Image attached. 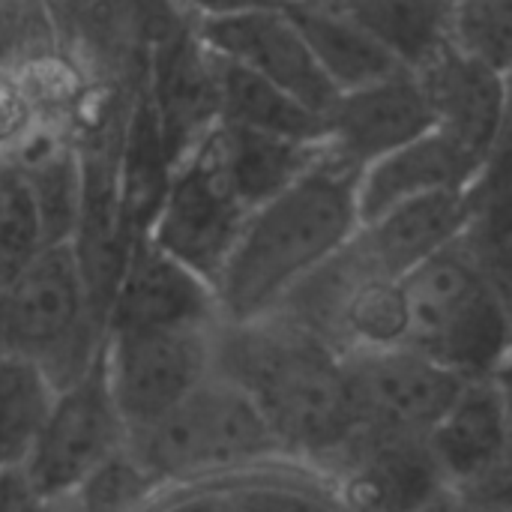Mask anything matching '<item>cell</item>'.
I'll use <instances>...</instances> for the list:
<instances>
[{"mask_svg":"<svg viewBox=\"0 0 512 512\" xmlns=\"http://www.w3.org/2000/svg\"><path fill=\"white\" fill-rule=\"evenodd\" d=\"M213 372L252 399L279 450L336 456L357 432L342 354L282 312L219 321Z\"/></svg>","mask_w":512,"mask_h":512,"instance_id":"cell-1","label":"cell"},{"mask_svg":"<svg viewBox=\"0 0 512 512\" xmlns=\"http://www.w3.org/2000/svg\"><path fill=\"white\" fill-rule=\"evenodd\" d=\"M360 171L327 147L282 192L258 204L216 282L219 321L270 315L321 264L348 246L360 228Z\"/></svg>","mask_w":512,"mask_h":512,"instance_id":"cell-2","label":"cell"},{"mask_svg":"<svg viewBox=\"0 0 512 512\" xmlns=\"http://www.w3.org/2000/svg\"><path fill=\"white\" fill-rule=\"evenodd\" d=\"M405 345L459 378H498L510 354V288L459 240L408 276Z\"/></svg>","mask_w":512,"mask_h":512,"instance_id":"cell-3","label":"cell"},{"mask_svg":"<svg viewBox=\"0 0 512 512\" xmlns=\"http://www.w3.org/2000/svg\"><path fill=\"white\" fill-rule=\"evenodd\" d=\"M126 447L153 480L222 474L279 453L252 399L216 372L162 420L129 435Z\"/></svg>","mask_w":512,"mask_h":512,"instance_id":"cell-4","label":"cell"},{"mask_svg":"<svg viewBox=\"0 0 512 512\" xmlns=\"http://www.w3.org/2000/svg\"><path fill=\"white\" fill-rule=\"evenodd\" d=\"M99 345L102 333L90 318L72 246H42L3 297L0 354L36 363L60 390L96 357Z\"/></svg>","mask_w":512,"mask_h":512,"instance_id":"cell-5","label":"cell"},{"mask_svg":"<svg viewBox=\"0 0 512 512\" xmlns=\"http://www.w3.org/2000/svg\"><path fill=\"white\" fill-rule=\"evenodd\" d=\"M123 447L126 426L114 408L99 345L96 357L54 393L45 420L15 468L30 498L48 504L72 498Z\"/></svg>","mask_w":512,"mask_h":512,"instance_id":"cell-6","label":"cell"},{"mask_svg":"<svg viewBox=\"0 0 512 512\" xmlns=\"http://www.w3.org/2000/svg\"><path fill=\"white\" fill-rule=\"evenodd\" d=\"M210 135L171 165L147 240L216 291L252 210L231 186Z\"/></svg>","mask_w":512,"mask_h":512,"instance_id":"cell-7","label":"cell"},{"mask_svg":"<svg viewBox=\"0 0 512 512\" xmlns=\"http://www.w3.org/2000/svg\"><path fill=\"white\" fill-rule=\"evenodd\" d=\"M213 327L105 333V381L126 438L162 420L213 375Z\"/></svg>","mask_w":512,"mask_h":512,"instance_id":"cell-8","label":"cell"},{"mask_svg":"<svg viewBox=\"0 0 512 512\" xmlns=\"http://www.w3.org/2000/svg\"><path fill=\"white\" fill-rule=\"evenodd\" d=\"M342 363L357 432L366 435L426 438L468 381L408 345L348 351Z\"/></svg>","mask_w":512,"mask_h":512,"instance_id":"cell-9","label":"cell"},{"mask_svg":"<svg viewBox=\"0 0 512 512\" xmlns=\"http://www.w3.org/2000/svg\"><path fill=\"white\" fill-rule=\"evenodd\" d=\"M198 39L222 60L282 87L327 120L339 90L330 84L288 15L267 0H246L225 9L189 12Z\"/></svg>","mask_w":512,"mask_h":512,"instance_id":"cell-10","label":"cell"},{"mask_svg":"<svg viewBox=\"0 0 512 512\" xmlns=\"http://www.w3.org/2000/svg\"><path fill=\"white\" fill-rule=\"evenodd\" d=\"M447 492H465L489 507L486 492L507 495L510 420L498 378H468L423 438Z\"/></svg>","mask_w":512,"mask_h":512,"instance_id":"cell-11","label":"cell"},{"mask_svg":"<svg viewBox=\"0 0 512 512\" xmlns=\"http://www.w3.org/2000/svg\"><path fill=\"white\" fill-rule=\"evenodd\" d=\"M141 90L171 165L219 126V60L198 39L189 15L153 42Z\"/></svg>","mask_w":512,"mask_h":512,"instance_id":"cell-12","label":"cell"},{"mask_svg":"<svg viewBox=\"0 0 512 512\" xmlns=\"http://www.w3.org/2000/svg\"><path fill=\"white\" fill-rule=\"evenodd\" d=\"M414 72L429 96L435 129L486 168L507 147L510 75L450 45H441Z\"/></svg>","mask_w":512,"mask_h":512,"instance_id":"cell-13","label":"cell"},{"mask_svg":"<svg viewBox=\"0 0 512 512\" xmlns=\"http://www.w3.org/2000/svg\"><path fill=\"white\" fill-rule=\"evenodd\" d=\"M435 129L429 96L414 69H396L369 84L342 90L327 111L324 147L363 171L384 153Z\"/></svg>","mask_w":512,"mask_h":512,"instance_id":"cell-14","label":"cell"},{"mask_svg":"<svg viewBox=\"0 0 512 512\" xmlns=\"http://www.w3.org/2000/svg\"><path fill=\"white\" fill-rule=\"evenodd\" d=\"M219 324L216 291L147 240L135 237L108 306L105 333L189 330Z\"/></svg>","mask_w":512,"mask_h":512,"instance_id":"cell-15","label":"cell"},{"mask_svg":"<svg viewBox=\"0 0 512 512\" xmlns=\"http://www.w3.org/2000/svg\"><path fill=\"white\" fill-rule=\"evenodd\" d=\"M474 213L471 186L420 195L363 222L351 249L381 276L402 279L441 249L459 243Z\"/></svg>","mask_w":512,"mask_h":512,"instance_id":"cell-16","label":"cell"},{"mask_svg":"<svg viewBox=\"0 0 512 512\" xmlns=\"http://www.w3.org/2000/svg\"><path fill=\"white\" fill-rule=\"evenodd\" d=\"M336 456L345 459V495L357 512H414L444 492L423 438L357 432Z\"/></svg>","mask_w":512,"mask_h":512,"instance_id":"cell-17","label":"cell"},{"mask_svg":"<svg viewBox=\"0 0 512 512\" xmlns=\"http://www.w3.org/2000/svg\"><path fill=\"white\" fill-rule=\"evenodd\" d=\"M483 174L462 147H456L444 132L429 129L426 135L384 153L369 162L357 177V216L360 225L387 213L390 207L444 192V189H468Z\"/></svg>","mask_w":512,"mask_h":512,"instance_id":"cell-18","label":"cell"},{"mask_svg":"<svg viewBox=\"0 0 512 512\" xmlns=\"http://www.w3.org/2000/svg\"><path fill=\"white\" fill-rule=\"evenodd\" d=\"M279 6L303 36L306 48L342 93L375 78H384L402 66L369 30H363L336 0H267Z\"/></svg>","mask_w":512,"mask_h":512,"instance_id":"cell-19","label":"cell"},{"mask_svg":"<svg viewBox=\"0 0 512 512\" xmlns=\"http://www.w3.org/2000/svg\"><path fill=\"white\" fill-rule=\"evenodd\" d=\"M9 156L18 162L30 186L42 246L72 243L84 204V168L78 144L66 135L36 129Z\"/></svg>","mask_w":512,"mask_h":512,"instance_id":"cell-20","label":"cell"},{"mask_svg":"<svg viewBox=\"0 0 512 512\" xmlns=\"http://www.w3.org/2000/svg\"><path fill=\"white\" fill-rule=\"evenodd\" d=\"M210 138L231 186L249 210L291 186L324 147V141H294L237 123H219Z\"/></svg>","mask_w":512,"mask_h":512,"instance_id":"cell-21","label":"cell"},{"mask_svg":"<svg viewBox=\"0 0 512 512\" xmlns=\"http://www.w3.org/2000/svg\"><path fill=\"white\" fill-rule=\"evenodd\" d=\"M219 60V123H237L294 141H324L327 120L255 72Z\"/></svg>","mask_w":512,"mask_h":512,"instance_id":"cell-22","label":"cell"},{"mask_svg":"<svg viewBox=\"0 0 512 512\" xmlns=\"http://www.w3.org/2000/svg\"><path fill=\"white\" fill-rule=\"evenodd\" d=\"M402 66H423L441 45L450 0H336Z\"/></svg>","mask_w":512,"mask_h":512,"instance_id":"cell-23","label":"cell"},{"mask_svg":"<svg viewBox=\"0 0 512 512\" xmlns=\"http://www.w3.org/2000/svg\"><path fill=\"white\" fill-rule=\"evenodd\" d=\"M54 384L48 381V375L24 360V357H12V354H0V462L15 468L39 423L45 420L51 399H54Z\"/></svg>","mask_w":512,"mask_h":512,"instance_id":"cell-24","label":"cell"},{"mask_svg":"<svg viewBox=\"0 0 512 512\" xmlns=\"http://www.w3.org/2000/svg\"><path fill=\"white\" fill-rule=\"evenodd\" d=\"M444 45L510 75L512 0H450Z\"/></svg>","mask_w":512,"mask_h":512,"instance_id":"cell-25","label":"cell"},{"mask_svg":"<svg viewBox=\"0 0 512 512\" xmlns=\"http://www.w3.org/2000/svg\"><path fill=\"white\" fill-rule=\"evenodd\" d=\"M39 249L42 237L30 186L18 162L6 153L0 156V264L21 270Z\"/></svg>","mask_w":512,"mask_h":512,"instance_id":"cell-26","label":"cell"},{"mask_svg":"<svg viewBox=\"0 0 512 512\" xmlns=\"http://www.w3.org/2000/svg\"><path fill=\"white\" fill-rule=\"evenodd\" d=\"M153 477L132 456L129 447L117 450L93 477L72 495L81 512H129L147 492Z\"/></svg>","mask_w":512,"mask_h":512,"instance_id":"cell-27","label":"cell"},{"mask_svg":"<svg viewBox=\"0 0 512 512\" xmlns=\"http://www.w3.org/2000/svg\"><path fill=\"white\" fill-rule=\"evenodd\" d=\"M54 36L39 0H0V69H12L33 45Z\"/></svg>","mask_w":512,"mask_h":512,"instance_id":"cell-28","label":"cell"},{"mask_svg":"<svg viewBox=\"0 0 512 512\" xmlns=\"http://www.w3.org/2000/svg\"><path fill=\"white\" fill-rule=\"evenodd\" d=\"M36 117L9 69H0V156L15 153L33 132Z\"/></svg>","mask_w":512,"mask_h":512,"instance_id":"cell-29","label":"cell"},{"mask_svg":"<svg viewBox=\"0 0 512 512\" xmlns=\"http://www.w3.org/2000/svg\"><path fill=\"white\" fill-rule=\"evenodd\" d=\"M84 3L87 0H39L45 18L51 21L57 39H63V42H72L75 27H78V18L84 12Z\"/></svg>","mask_w":512,"mask_h":512,"instance_id":"cell-30","label":"cell"},{"mask_svg":"<svg viewBox=\"0 0 512 512\" xmlns=\"http://www.w3.org/2000/svg\"><path fill=\"white\" fill-rule=\"evenodd\" d=\"M414 512H465L459 504H456V498L444 489L441 495H435L429 504H423L420 510H414Z\"/></svg>","mask_w":512,"mask_h":512,"instance_id":"cell-31","label":"cell"},{"mask_svg":"<svg viewBox=\"0 0 512 512\" xmlns=\"http://www.w3.org/2000/svg\"><path fill=\"white\" fill-rule=\"evenodd\" d=\"M39 512H81V507L75 504V498H60V501L39 504Z\"/></svg>","mask_w":512,"mask_h":512,"instance_id":"cell-32","label":"cell"},{"mask_svg":"<svg viewBox=\"0 0 512 512\" xmlns=\"http://www.w3.org/2000/svg\"><path fill=\"white\" fill-rule=\"evenodd\" d=\"M3 468H9V465H3V462H0V471H3Z\"/></svg>","mask_w":512,"mask_h":512,"instance_id":"cell-33","label":"cell"},{"mask_svg":"<svg viewBox=\"0 0 512 512\" xmlns=\"http://www.w3.org/2000/svg\"><path fill=\"white\" fill-rule=\"evenodd\" d=\"M237 3H246V0H237Z\"/></svg>","mask_w":512,"mask_h":512,"instance_id":"cell-34","label":"cell"}]
</instances>
